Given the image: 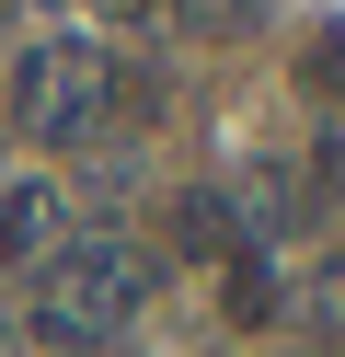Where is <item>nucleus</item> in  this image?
Segmentation results:
<instances>
[{"mask_svg": "<svg viewBox=\"0 0 345 357\" xmlns=\"http://www.w3.org/2000/svg\"><path fill=\"white\" fill-rule=\"evenodd\" d=\"M161 288V265L138 254L127 231H81L35 265V300H23V346L46 357H104L115 323H138V300Z\"/></svg>", "mask_w": 345, "mask_h": 357, "instance_id": "nucleus-1", "label": "nucleus"}, {"mask_svg": "<svg viewBox=\"0 0 345 357\" xmlns=\"http://www.w3.org/2000/svg\"><path fill=\"white\" fill-rule=\"evenodd\" d=\"M46 254H58V185L0 173V265H46Z\"/></svg>", "mask_w": 345, "mask_h": 357, "instance_id": "nucleus-2", "label": "nucleus"}, {"mask_svg": "<svg viewBox=\"0 0 345 357\" xmlns=\"http://www.w3.org/2000/svg\"><path fill=\"white\" fill-rule=\"evenodd\" d=\"M46 116H58V47L0 58V127H12V139H46Z\"/></svg>", "mask_w": 345, "mask_h": 357, "instance_id": "nucleus-3", "label": "nucleus"}, {"mask_svg": "<svg viewBox=\"0 0 345 357\" xmlns=\"http://www.w3.org/2000/svg\"><path fill=\"white\" fill-rule=\"evenodd\" d=\"M173 242H184L196 265H230V254H242V208H230L219 185H184V196H173Z\"/></svg>", "mask_w": 345, "mask_h": 357, "instance_id": "nucleus-4", "label": "nucleus"}, {"mask_svg": "<svg viewBox=\"0 0 345 357\" xmlns=\"http://www.w3.org/2000/svg\"><path fill=\"white\" fill-rule=\"evenodd\" d=\"M288 323L311 334V346H345V242L311 265V277H288Z\"/></svg>", "mask_w": 345, "mask_h": 357, "instance_id": "nucleus-5", "label": "nucleus"}, {"mask_svg": "<svg viewBox=\"0 0 345 357\" xmlns=\"http://www.w3.org/2000/svg\"><path fill=\"white\" fill-rule=\"evenodd\" d=\"M161 24L196 35V47H253L265 35V0H161Z\"/></svg>", "mask_w": 345, "mask_h": 357, "instance_id": "nucleus-6", "label": "nucleus"}, {"mask_svg": "<svg viewBox=\"0 0 345 357\" xmlns=\"http://www.w3.org/2000/svg\"><path fill=\"white\" fill-rule=\"evenodd\" d=\"M230 323H288V288L265 277V254H253V242L230 254Z\"/></svg>", "mask_w": 345, "mask_h": 357, "instance_id": "nucleus-7", "label": "nucleus"}, {"mask_svg": "<svg viewBox=\"0 0 345 357\" xmlns=\"http://www.w3.org/2000/svg\"><path fill=\"white\" fill-rule=\"evenodd\" d=\"M299 81H311L322 104H345V24H311V35H299Z\"/></svg>", "mask_w": 345, "mask_h": 357, "instance_id": "nucleus-8", "label": "nucleus"}, {"mask_svg": "<svg viewBox=\"0 0 345 357\" xmlns=\"http://www.w3.org/2000/svg\"><path fill=\"white\" fill-rule=\"evenodd\" d=\"M127 173H138V162H127V150H115V162H81V185H69V196H81V208H92V219H127V196H138V185H127Z\"/></svg>", "mask_w": 345, "mask_h": 357, "instance_id": "nucleus-9", "label": "nucleus"}, {"mask_svg": "<svg viewBox=\"0 0 345 357\" xmlns=\"http://www.w3.org/2000/svg\"><path fill=\"white\" fill-rule=\"evenodd\" d=\"M104 24H161V0H92Z\"/></svg>", "mask_w": 345, "mask_h": 357, "instance_id": "nucleus-10", "label": "nucleus"}, {"mask_svg": "<svg viewBox=\"0 0 345 357\" xmlns=\"http://www.w3.org/2000/svg\"><path fill=\"white\" fill-rule=\"evenodd\" d=\"M0 357H12V346H0Z\"/></svg>", "mask_w": 345, "mask_h": 357, "instance_id": "nucleus-11", "label": "nucleus"}]
</instances>
